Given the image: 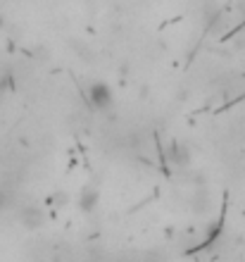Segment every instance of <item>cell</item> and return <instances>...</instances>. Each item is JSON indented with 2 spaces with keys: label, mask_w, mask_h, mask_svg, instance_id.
I'll return each mask as SVG.
<instances>
[{
  "label": "cell",
  "mask_w": 245,
  "mask_h": 262,
  "mask_svg": "<svg viewBox=\"0 0 245 262\" xmlns=\"http://www.w3.org/2000/svg\"><path fill=\"white\" fill-rule=\"evenodd\" d=\"M98 200H100V193H98L96 186H86L83 188V193L79 195V207H81V212H93L98 205Z\"/></svg>",
  "instance_id": "3957f363"
},
{
  "label": "cell",
  "mask_w": 245,
  "mask_h": 262,
  "mask_svg": "<svg viewBox=\"0 0 245 262\" xmlns=\"http://www.w3.org/2000/svg\"><path fill=\"white\" fill-rule=\"evenodd\" d=\"M115 103V93L109 89V83L105 81H93L88 86V105L93 110L102 112V110H109Z\"/></svg>",
  "instance_id": "6da1fadb"
},
{
  "label": "cell",
  "mask_w": 245,
  "mask_h": 262,
  "mask_svg": "<svg viewBox=\"0 0 245 262\" xmlns=\"http://www.w3.org/2000/svg\"><path fill=\"white\" fill-rule=\"evenodd\" d=\"M167 158H169L171 165L186 167L191 162V150H188V145L181 143V141H171L169 148H167Z\"/></svg>",
  "instance_id": "7a4b0ae2"
},
{
  "label": "cell",
  "mask_w": 245,
  "mask_h": 262,
  "mask_svg": "<svg viewBox=\"0 0 245 262\" xmlns=\"http://www.w3.org/2000/svg\"><path fill=\"white\" fill-rule=\"evenodd\" d=\"M21 222H24L29 229H41L43 224H46V214H43V210H38V207H27V210L21 212Z\"/></svg>",
  "instance_id": "277c9868"
}]
</instances>
